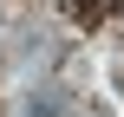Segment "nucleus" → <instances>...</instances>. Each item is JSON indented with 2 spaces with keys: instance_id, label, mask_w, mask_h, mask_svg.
Segmentation results:
<instances>
[{
  "instance_id": "nucleus-1",
  "label": "nucleus",
  "mask_w": 124,
  "mask_h": 117,
  "mask_svg": "<svg viewBox=\"0 0 124 117\" xmlns=\"http://www.w3.org/2000/svg\"><path fill=\"white\" fill-rule=\"evenodd\" d=\"M65 13H72L78 26H98V20L111 13V0H65Z\"/></svg>"
}]
</instances>
